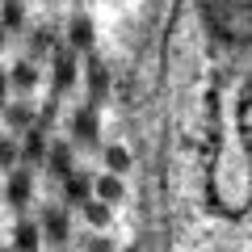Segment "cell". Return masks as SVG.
<instances>
[{"label":"cell","instance_id":"1","mask_svg":"<svg viewBox=\"0 0 252 252\" xmlns=\"http://www.w3.org/2000/svg\"><path fill=\"white\" fill-rule=\"evenodd\" d=\"M4 21H9V26H21V4H17V0L4 4Z\"/></svg>","mask_w":252,"mask_h":252}]
</instances>
